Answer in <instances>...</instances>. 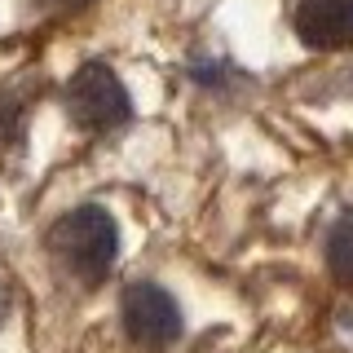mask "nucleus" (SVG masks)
Listing matches in <instances>:
<instances>
[{
  "label": "nucleus",
  "mask_w": 353,
  "mask_h": 353,
  "mask_svg": "<svg viewBox=\"0 0 353 353\" xmlns=\"http://www.w3.org/2000/svg\"><path fill=\"white\" fill-rule=\"evenodd\" d=\"M49 252L62 265V274H71L80 287H102L106 274L115 270V256H119V225L97 203L71 208L66 216L53 221Z\"/></svg>",
  "instance_id": "obj_1"
},
{
  "label": "nucleus",
  "mask_w": 353,
  "mask_h": 353,
  "mask_svg": "<svg viewBox=\"0 0 353 353\" xmlns=\"http://www.w3.org/2000/svg\"><path fill=\"white\" fill-rule=\"evenodd\" d=\"M66 115H71V124L80 132H110V128L128 124L132 97L106 62H84L66 80Z\"/></svg>",
  "instance_id": "obj_2"
},
{
  "label": "nucleus",
  "mask_w": 353,
  "mask_h": 353,
  "mask_svg": "<svg viewBox=\"0 0 353 353\" xmlns=\"http://www.w3.org/2000/svg\"><path fill=\"white\" fill-rule=\"evenodd\" d=\"M119 323L141 353H163L181 340V309L159 283H128L119 296Z\"/></svg>",
  "instance_id": "obj_3"
},
{
  "label": "nucleus",
  "mask_w": 353,
  "mask_h": 353,
  "mask_svg": "<svg viewBox=\"0 0 353 353\" xmlns=\"http://www.w3.org/2000/svg\"><path fill=\"white\" fill-rule=\"evenodd\" d=\"M296 36L309 49H349L353 44V0H301L296 5Z\"/></svg>",
  "instance_id": "obj_4"
},
{
  "label": "nucleus",
  "mask_w": 353,
  "mask_h": 353,
  "mask_svg": "<svg viewBox=\"0 0 353 353\" xmlns=\"http://www.w3.org/2000/svg\"><path fill=\"white\" fill-rule=\"evenodd\" d=\"M327 270L336 283H353V212H345L327 234Z\"/></svg>",
  "instance_id": "obj_5"
},
{
  "label": "nucleus",
  "mask_w": 353,
  "mask_h": 353,
  "mask_svg": "<svg viewBox=\"0 0 353 353\" xmlns=\"http://www.w3.org/2000/svg\"><path fill=\"white\" fill-rule=\"evenodd\" d=\"M18 128H22V124H18V106H14V97L0 93V146L18 137Z\"/></svg>",
  "instance_id": "obj_6"
},
{
  "label": "nucleus",
  "mask_w": 353,
  "mask_h": 353,
  "mask_svg": "<svg viewBox=\"0 0 353 353\" xmlns=\"http://www.w3.org/2000/svg\"><path fill=\"white\" fill-rule=\"evenodd\" d=\"M40 9H84L88 0H36Z\"/></svg>",
  "instance_id": "obj_7"
},
{
  "label": "nucleus",
  "mask_w": 353,
  "mask_h": 353,
  "mask_svg": "<svg viewBox=\"0 0 353 353\" xmlns=\"http://www.w3.org/2000/svg\"><path fill=\"white\" fill-rule=\"evenodd\" d=\"M5 323H9V287L0 283V327H5Z\"/></svg>",
  "instance_id": "obj_8"
}]
</instances>
